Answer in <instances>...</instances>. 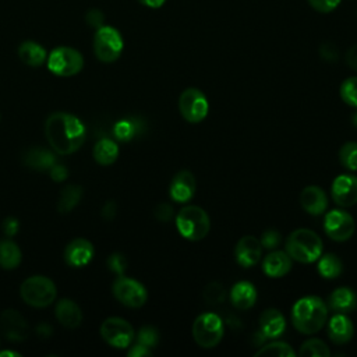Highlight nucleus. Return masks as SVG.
<instances>
[{"label": "nucleus", "mask_w": 357, "mask_h": 357, "mask_svg": "<svg viewBox=\"0 0 357 357\" xmlns=\"http://www.w3.org/2000/svg\"><path fill=\"white\" fill-rule=\"evenodd\" d=\"M45 137L56 153L70 155L82 146L86 130L77 116L67 112H56L45 121Z\"/></svg>", "instance_id": "obj_1"}, {"label": "nucleus", "mask_w": 357, "mask_h": 357, "mask_svg": "<svg viewBox=\"0 0 357 357\" xmlns=\"http://www.w3.org/2000/svg\"><path fill=\"white\" fill-rule=\"evenodd\" d=\"M328 319V305L318 296H304L291 308L293 326L304 335L318 332Z\"/></svg>", "instance_id": "obj_2"}, {"label": "nucleus", "mask_w": 357, "mask_h": 357, "mask_svg": "<svg viewBox=\"0 0 357 357\" xmlns=\"http://www.w3.org/2000/svg\"><path fill=\"white\" fill-rule=\"evenodd\" d=\"M286 252L297 262L312 264L322 254V240L310 229H297L286 238Z\"/></svg>", "instance_id": "obj_3"}, {"label": "nucleus", "mask_w": 357, "mask_h": 357, "mask_svg": "<svg viewBox=\"0 0 357 357\" xmlns=\"http://www.w3.org/2000/svg\"><path fill=\"white\" fill-rule=\"evenodd\" d=\"M176 227L181 237L190 241H198L209 233L211 219L201 206L187 205L178 211L176 216Z\"/></svg>", "instance_id": "obj_4"}, {"label": "nucleus", "mask_w": 357, "mask_h": 357, "mask_svg": "<svg viewBox=\"0 0 357 357\" xmlns=\"http://www.w3.org/2000/svg\"><path fill=\"white\" fill-rule=\"evenodd\" d=\"M20 296L25 304L35 308H43L56 300L57 287L50 278L33 275L21 283Z\"/></svg>", "instance_id": "obj_5"}, {"label": "nucleus", "mask_w": 357, "mask_h": 357, "mask_svg": "<svg viewBox=\"0 0 357 357\" xmlns=\"http://www.w3.org/2000/svg\"><path fill=\"white\" fill-rule=\"evenodd\" d=\"M223 333V321L218 314L202 312L192 322V337L202 349H212L218 346Z\"/></svg>", "instance_id": "obj_6"}, {"label": "nucleus", "mask_w": 357, "mask_h": 357, "mask_svg": "<svg viewBox=\"0 0 357 357\" xmlns=\"http://www.w3.org/2000/svg\"><path fill=\"white\" fill-rule=\"evenodd\" d=\"M124 40L121 33L110 25H100L93 35V53L103 63L116 61L123 52Z\"/></svg>", "instance_id": "obj_7"}, {"label": "nucleus", "mask_w": 357, "mask_h": 357, "mask_svg": "<svg viewBox=\"0 0 357 357\" xmlns=\"http://www.w3.org/2000/svg\"><path fill=\"white\" fill-rule=\"evenodd\" d=\"M46 66L57 77H73L82 70L84 57L74 47L59 46L47 54Z\"/></svg>", "instance_id": "obj_8"}, {"label": "nucleus", "mask_w": 357, "mask_h": 357, "mask_svg": "<svg viewBox=\"0 0 357 357\" xmlns=\"http://www.w3.org/2000/svg\"><path fill=\"white\" fill-rule=\"evenodd\" d=\"M100 336L109 346L126 349L131 346L135 333L128 321L119 317H109L100 325Z\"/></svg>", "instance_id": "obj_9"}, {"label": "nucleus", "mask_w": 357, "mask_h": 357, "mask_svg": "<svg viewBox=\"0 0 357 357\" xmlns=\"http://www.w3.org/2000/svg\"><path fill=\"white\" fill-rule=\"evenodd\" d=\"M113 296L126 307L139 308L146 303L148 293L142 283L124 275L119 276L112 286Z\"/></svg>", "instance_id": "obj_10"}, {"label": "nucleus", "mask_w": 357, "mask_h": 357, "mask_svg": "<svg viewBox=\"0 0 357 357\" xmlns=\"http://www.w3.org/2000/svg\"><path fill=\"white\" fill-rule=\"evenodd\" d=\"M178 110L183 119L188 123H199L206 117L209 103L199 89L187 88L180 93Z\"/></svg>", "instance_id": "obj_11"}, {"label": "nucleus", "mask_w": 357, "mask_h": 357, "mask_svg": "<svg viewBox=\"0 0 357 357\" xmlns=\"http://www.w3.org/2000/svg\"><path fill=\"white\" fill-rule=\"evenodd\" d=\"M356 225L353 216L342 209H332L325 215L324 230L333 241H346L354 233Z\"/></svg>", "instance_id": "obj_12"}, {"label": "nucleus", "mask_w": 357, "mask_h": 357, "mask_svg": "<svg viewBox=\"0 0 357 357\" xmlns=\"http://www.w3.org/2000/svg\"><path fill=\"white\" fill-rule=\"evenodd\" d=\"M0 332L11 342H22L29 336L31 328L17 310L7 308L0 314Z\"/></svg>", "instance_id": "obj_13"}, {"label": "nucleus", "mask_w": 357, "mask_h": 357, "mask_svg": "<svg viewBox=\"0 0 357 357\" xmlns=\"http://www.w3.org/2000/svg\"><path fill=\"white\" fill-rule=\"evenodd\" d=\"M331 195L336 205L347 208L357 204V177L339 174L331 187Z\"/></svg>", "instance_id": "obj_14"}, {"label": "nucleus", "mask_w": 357, "mask_h": 357, "mask_svg": "<svg viewBox=\"0 0 357 357\" xmlns=\"http://www.w3.org/2000/svg\"><path fill=\"white\" fill-rule=\"evenodd\" d=\"M262 254L261 241L254 236L241 237L234 247L236 262L243 268H250L258 264Z\"/></svg>", "instance_id": "obj_15"}, {"label": "nucleus", "mask_w": 357, "mask_h": 357, "mask_svg": "<svg viewBox=\"0 0 357 357\" xmlns=\"http://www.w3.org/2000/svg\"><path fill=\"white\" fill-rule=\"evenodd\" d=\"M195 190H197V183L192 173L188 170H180L178 173L174 174V177L170 181L169 195L173 201L183 204V202H188L194 197Z\"/></svg>", "instance_id": "obj_16"}, {"label": "nucleus", "mask_w": 357, "mask_h": 357, "mask_svg": "<svg viewBox=\"0 0 357 357\" xmlns=\"http://www.w3.org/2000/svg\"><path fill=\"white\" fill-rule=\"evenodd\" d=\"M95 250L89 240L74 238L64 250V259L73 268H81L88 265L93 258Z\"/></svg>", "instance_id": "obj_17"}, {"label": "nucleus", "mask_w": 357, "mask_h": 357, "mask_svg": "<svg viewBox=\"0 0 357 357\" xmlns=\"http://www.w3.org/2000/svg\"><path fill=\"white\" fill-rule=\"evenodd\" d=\"M300 204L303 209L311 215H322L328 208V197L318 185H307L300 194Z\"/></svg>", "instance_id": "obj_18"}, {"label": "nucleus", "mask_w": 357, "mask_h": 357, "mask_svg": "<svg viewBox=\"0 0 357 357\" xmlns=\"http://www.w3.org/2000/svg\"><path fill=\"white\" fill-rule=\"evenodd\" d=\"M354 333V326L351 319L346 314L335 312L328 322V336L336 344L347 343Z\"/></svg>", "instance_id": "obj_19"}, {"label": "nucleus", "mask_w": 357, "mask_h": 357, "mask_svg": "<svg viewBox=\"0 0 357 357\" xmlns=\"http://www.w3.org/2000/svg\"><path fill=\"white\" fill-rule=\"evenodd\" d=\"M54 315L57 321L68 329L78 328L82 322V311L81 307L71 298H61L57 301L54 308Z\"/></svg>", "instance_id": "obj_20"}, {"label": "nucleus", "mask_w": 357, "mask_h": 357, "mask_svg": "<svg viewBox=\"0 0 357 357\" xmlns=\"http://www.w3.org/2000/svg\"><path fill=\"white\" fill-rule=\"evenodd\" d=\"M286 329L283 314L276 308L265 310L259 317V331L266 339L279 337Z\"/></svg>", "instance_id": "obj_21"}, {"label": "nucleus", "mask_w": 357, "mask_h": 357, "mask_svg": "<svg viewBox=\"0 0 357 357\" xmlns=\"http://www.w3.org/2000/svg\"><path fill=\"white\" fill-rule=\"evenodd\" d=\"M291 258L286 251H272L262 261V271L269 278H282L291 269Z\"/></svg>", "instance_id": "obj_22"}, {"label": "nucleus", "mask_w": 357, "mask_h": 357, "mask_svg": "<svg viewBox=\"0 0 357 357\" xmlns=\"http://www.w3.org/2000/svg\"><path fill=\"white\" fill-rule=\"evenodd\" d=\"M326 305L333 311V312H340V314H349L356 310L357 307V296L350 287H337L335 289L329 297Z\"/></svg>", "instance_id": "obj_23"}, {"label": "nucleus", "mask_w": 357, "mask_h": 357, "mask_svg": "<svg viewBox=\"0 0 357 357\" xmlns=\"http://www.w3.org/2000/svg\"><path fill=\"white\" fill-rule=\"evenodd\" d=\"M230 301L237 310H248L257 301L255 286L250 282H237L230 290Z\"/></svg>", "instance_id": "obj_24"}, {"label": "nucleus", "mask_w": 357, "mask_h": 357, "mask_svg": "<svg viewBox=\"0 0 357 357\" xmlns=\"http://www.w3.org/2000/svg\"><path fill=\"white\" fill-rule=\"evenodd\" d=\"M18 57L24 64L29 67H40L46 63L47 52L35 40H24L18 46Z\"/></svg>", "instance_id": "obj_25"}, {"label": "nucleus", "mask_w": 357, "mask_h": 357, "mask_svg": "<svg viewBox=\"0 0 357 357\" xmlns=\"http://www.w3.org/2000/svg\"><path fill=\"white\" fill-rule=\"evenodd\" d=\"M24 163L33 170L45 172L50 170L53 165H56V156L53 152L43 148H31L24 153Z\"/></svg>", "instance_id": "obj_26"}, {"label": "nucleus", "mask_w": 357, "mask_h": 357, "mask_svg": "<svg viewBox=\"0 0 357 357\" xmlns=\"http://www.w3.org/2000/svg\"><path fill=\"white\" fill-rule=\"evenodd\" d=\"M22 261V252L15 241L10 238L0 240V266L3 269H15Z\"/></svg>", "instance_id": "obj_27"}, {"label": "nucleus", "mask_w": 357, "mask_h": 357, "mask_svg": "<svg viewBox=\"0 0 357 357\" xmlns=\"http://www.w3.org/2000/svg\"><path fill=\"white\" fill-rule=\"evenodd\" d=\"M119 152V145L113 139L102 138L93 146V159L102 166H109L116 162Z\"/></svg>", "instance_id": "obj_28"}, {"label": "nucleus", "mask_w": 357, "mask_h": 357, "mask_svg": "<svg viewBox=\"0 0 357 357\" xmlns=\"http://www.w3.org/2000/svg\"><path fill=\"white\" fill-rule=\"evenodd\" d=\"M82 198V188L77 184H67L59 195L57 211L60 213L71 212Z\"/></svg>", "instance_id": "obj_29"}, {"label": "nucleus", "mask_w": 357, "mask_h": 357, "mask_svg": "<svg viewBox=\"0 0 357 357\" xmlns=\"http://www.w3.org/2000/svg\"><path fill=\"white\" fill-rule=\"evenodd\" d=\"M318 272L325 279H335L343 272V262L333 252L321 254L318 258Z\"/></svg>", "instance_id": "obj_30"}, {"label": "nucleus", "mask_w": 357, "mask_h": 357, "mask_svg": "<svg viewBox=\"0 0 357 357\" xmlns=\"http://www.w3.org/2000/svg\"><path fill=\"white\" fill-rule=\"evenodd\" d=\"M141 123L138 119H123L113 127V134L119 141H130L141 132Z\"/></svg>", "instance_id": "obj_31"}, {"label": "nucleus", "mask_w": 357, "mask_h": 357, "mask_svg": "<svg viewBox=\"0 0 357 357\" xmlns=\"http://www.w3.org/2000/svg\"><path fill=\"white\" fill-rule=\"evenodd\" d=\"M298 354L301 357H329L331 350H329V347L326 346L325 342H322L321 339L312 337V339L305 340L300 346Z\"/></svg>", "instance_id": "obj_32"}, {"label": "nucleus", "mask_w": 357, "mask_h": 357, "mask_svg": "<svg viewBox=\"0 0 357 357\" xmlns=\"http://www.w3.org/2000/svg\"><path fill=\"white\" fill-rule=\"evenodd\" d=\"M296 353L291 349V346L286 342H279V340H273L268 344H265L264 347H261L255 356H273V357H293Z\"/></svg>", "instance_id": "obj_33"}, {"label": "nucleus", "mask_w": 357, "mask_h": 357, "mask_svg": "<svg viewBox=\"0 0 357 357\" xmlns=\"http://www.w3.org/2000/svg\"><path fill=\"white\" fill-rule=\"evenodd\" d=\"M339 160L347 170H357V142L343 144L339 149Z\"/></svg>", "instance_id": "obj_34"}, {"label": "nucleus", "mask_w": 357, "mask_h": 357, "mask_svg": "<svg viewBox=\"0 0 357 357\" xmlns=\"http://www.w3.org/2000/svg\"><path fill=\"white\" fill-rule=\"evenodd\" d=\"M340 98L349 106L357 107V77H349L342 82Z\"/></svg>", "instance_id": "obj_35"}, {"label": "nucleus", "mask_w": 357, "mask_h": 357, "mask_svg": "<svg viewBox=\"0 0 357 357\" xmlns=\"http://www.w3.org/2000/svg\"><path fill=\"white\" fill-rule=\"evenodd\" d=\"M202 296L208 304H218L226 298V290L222 283L211 282L205 286Z\"/></svg>", "instance_id": "obj_36"}, {"label": "nucleus", "mask_w": 357, "mask_h": 357, "mask_svg": "<svg viewBox=\"0 0 357 357\" xmlns=\"http://www.w3.org/2000/svg\"><path fill=\"white\" fill-rule=\"evenodd\" d=\"M137 342L149 349L155 347L159 342L158 331L153 326H142L137 335Z\"/></svg>", "instance_id": "obj_37"}, {"label": "nucleus", "mask_w": 357, "mask_h": 357, "mask_svg": "<svg viewBox=\"0 0 357 357\" xmlns=\"http://www.w3.org/2000/svg\"><path fill=\"white\" fill-rule=\"evenodd\" d=\"M261 245L262 248H266V250H273L276 248L280 241H282V237H280V233L278 230H273V229H269V230H265L261 236Z\"/></svg>", "instance_id": "obj_38"}, {"label": "nucleus", "mask_w": 357, "mask_h": 357, "mask_svg": "<svg viewBox=\"0 0 357 357\" xmlns=\"http://www.w3.org/2000/svg\"><path fill=\"white\" fill-rule=\"evenodd\" d=\"M107 266L110 271H113L114 273H117L119 276H121L127 268V259L124 255L121 254H112L107 258Z\"/></svg>", "instance_id": "obj_39"}, {"label": "nucleus", "mask_w": 357, "mask_h": 357, "mask_svg": "<svg viewBox=\"0 0 357 357\" xmlns=\"http://www.w3.org/2000/svg\"><path fill=\"white\" fill-rule=\"evenodd\" d=\"M307 1L315 11L324 13V14L333 11L340 3V0H307Z\"/></svg>", "instance_id": "obj_40"}, {"label": "nucleus", "mask_w": 357, "mask_h": 357, "mask_svg": "<svg viewBox=\"0 0 357 357\" xmlns=\"http://www.w3.org/2000/svg\"><path fill=\"white\" fill-rule=\"evenodd\" d=\"M155 218L160 222H169L173 218V208L167 202H162L155 208Z\"/></svg>", "instance_id": "obj_41"}, {"label": "nucleus", "mask_w": 357, "mask_h": 357, "mask_svg": "<svg viewBox=\"0 0 357 357\" xmlns=\"http://www.w3.org/2000/svg\"><path fill=\"white\" fill-rule=\"evenodd\" d=\"M1 230L6 236H14L20 230V222L14 216H7L1 223Z\"/></svg>", "instance_id": "obj_42"}, {"label": "nucleus", "mask_w": 357, "mask_h": 357, "mask_svg": "<svg viewBox=\"0 0 357 357\" xmlns=\"http://www.w3.org/2000/svg\"><path fill=\"white\" fill-rule=\"evenodd\" d=\"M319 53L326 61H335L337 59V49L332 43H324L319 49Z\"/></svg>", "instance_id": "obj_43"}, {"label": "nucleus", "mask_w": 357, "mask_h": 357, "mask_svg": "<svg viewBox=\"0 0 357 357\" xmlns=\"http://www.w3.org/2000/svg\"><path fill=\"white\" fill-rule=\"evenodd\" d=\"M49 173H50V177L53 178V181H57V183L64 181L67 178V176H68L67 167L63 166V165H57V163L52 166Z\"/></svg>", "instance_id": "obj_44"}, {"label": "nucleus", "mask_w": 357, "mask_h": 357, "mask_svg": "<svg viewBox=\"0 0 357 357\" xmlns=\"http://www.w3.org/2000/svg\"><path fill=\"white\" fill-rule=\"evenodd\" d=\"M130 357H145V356H151L152 354V351H151V349L149 347H146V346H144V344H141V343H135V344H132L131 347H130V350H128V353H127Z\"/></svg>", "instance_id": "obj_45"}, {"label": "nucleus", "mask_w": 357, "mask_h": 357, "mask_svg": "<svg viewBox=\"0 0 357 357\" xmlns=\"http://www.w3.org/2000/svg\"><path fill=\"white\" fill-rule=\"evenodd\" d=\"M116 212H117V205L114 201H107L103 206H102V211H100V215L103 219L106 220H112L114 216H116Z\"/></svg>", "instance_id": "obj_46"}, {"label": "nucleus", "mask_w": 357, "mask_h": 357, "mask_svg": "<svg viewBox=\"0 0 357 357\" xmlns=\"http://www.w3.org/2000/svg\"><path fill=\"white\" fill-rule=\"evenodd\" d=\"M344 59H346V64H347L351 70L357 71V45L351 46V47L346 52Z\"/></svg>", "instance_id": "obj_47"}, {"label": "nucleus", "mask_w": 357, "mask_h": 357, "mask_svg": "<svg viewBox=\"0 0 357 357\" xmlns=\"http://www.w3.org/2000/svg\"><path fill=\"white\" fill-rule=\"evenodd\" d=\"M139 4L145 6V7H149V8H159L165 4L166 0H137Z\"/></svg>", "instance_id": "obj_48"}, {"label": "nucleus", "mask_w": 357, "mask_h": 357, "mask_svg": "<svg viewBox=\"0 0 357 357\" xmlns=\"http://www.w3.org/2000/svg\"><path fill=\"white\" fill-rule=\"evenodd\" d=\"M36 333L40 336V337H47L49 335H52V328L47 325V324H40L38 325L36 328Z\"/></svg>", "instance_id": "obj_49"}, {"label": "nucleus", "mask_w": 357, "mask_h": 357, "mask_svg": "<svg viewBox=\"0 0 357 357\" xmlns=\"http://www.w3.org/2000/svg\"><path fill=\"white\" fill-rule=\"evenodd\" d=\"M3 356H20V354H18V353H15V351L6 350V351H0V357H3Z\"/></svg>", "instance_id": "obj_50"}, {"label": "nucleus", "mask_w": 357, "mask_h": 357, "mask_svg": "<svg viewBox=\"0 0 357 357\" xmlns=\"http://www.w3.org/2000/svg\"><path fill=\"white\" fill-rule=\"evenodd\" d=\"M351 121H353V124L357 127V110L354 112V114L351 116Z\"/></svg>", "instance_id": "obj_51"}]
</instances>
